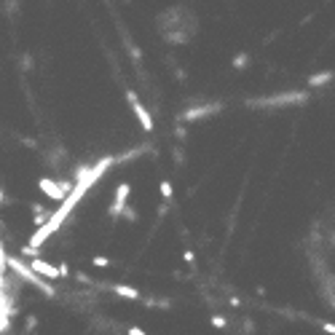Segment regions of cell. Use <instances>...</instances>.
I'll return each instance as SVG.
<instances>
[{
    "instance_id": "10",
    "label": "cell",
    "mask_w": 335,
    "mask_h": 335,
    "mask_svg": "<svg viewBox=\"0 0 335 335\" xmlns=\"http://www.w3.org/2000/svg\"><path fill=\"white\" fill-rule=\"evenodd\" d=\"M332 81V70H322L319 76H311L309 78V86H324V83Z\"/></svg>"
},
{
    "instance_id": "11",
    "label": "cell",
    "mask_w": 335,
    "mask_h": 335,
    "mask_svg": "<svg viewBox=\"0 0 335 335\" xmlns=\"http://www.w3.org/2000/svg\"><path fill=\"white\" fill-rule=\"evenodd\" d=\"M161 196H164V201H172V182L169 180L161 182Z\"/></svg>"
},
{
    "instance_id": "14",
    "label": "cell",
    "mask_w": 335,
    "mask_h": 335,
    "mask_svg": "<svg viewBox=\"0 0 335 335\" xmlns=\"http://www.w3.org/2000/svg\"><path fill=\"white\" fill-rule=\"evenodd\" d=\"M24 327H27V332H35V327H38V319H35V316H27Z\"/></svg>"
},
{
    "instance_id": "6",
    "label": "cell",
    "mask_w": 335,
    "mask_h": 335,
    "mask_svg": "<svg viewBox=\"0 0 335 335\" xmlns=\"http://www.w3.org/2000/svg\"><path fill=\"white\" fill-rule=\"evenodd\" d=\"M126 99H129V105H132V113L137 116L139 126H142L145 132H153V129H156V124H153V116L147 113V110H145V105H142V102H139L137 91H132V89H129V91H126Z\"/></svg>"
},
{
    "instance_id": "8",
    "label": "cell",
    "mask_w": 335,
    "mask_h": 335,
    "mask_svg": "<svg viewBox=\"0 0 335 335\" xmlns=\"http://www.w3.org/2000/svg\"><path fill=\"white\" fill-rule=\"evenodd\" d=\"M30 268L38 276L43 279H59V266L57 263H49V260H41V257H30Z\"/></svg>"
},
{
    "instance_id": "13",
    "label": "cell",
    "mask_w": 335,
    "mask_h": 335,
    "mask_svg": "<svg viewBox=\"0 0 335 335\" xmlns=\"http://www.w3.org/2000/svg\"><path fill=\"white\" fill-rule=\"evenodd\" d=\"M247 62H249L247 54H239V57L234 59V67H236V70H241V67H247Z\"/></svg>"
},
{
    "instance_id": "17",
    "label": "cell",
    "mask_w": 335,
    "mask_h": 335,
    "mask_svg": "<svg viewBox=\"0 0 335 335\" xmlns=\"http://www.w3.org/2000/svg\"><path fill=\"white\" fill-rule=\"evenodd\" d=\"M322 330L327 332V335H335V324H332V322H324V324H322Z\"/></svg>"
},
{
    "instance_id": "2",
    "label": "cell",
    "mask_w": 335,
    "mask_h": 335,
    "mask_svg": "<svg viewBox=\"0 0 335 335\" xmlns=\"http://www.w3.org/2000/svg\"><path fill=\"white\" fill-rule=\"evenodd\" d=\"M6 268H8V271H14L16 276L22 279V282H27V284H35V287H38V290H41L43 295H49V297H54V295H57V290H54V287H49V282H46L43 276H38V274H35L32 268H30V263H24V260H19V257H11V255H8V257H6Z\"/></svg>"
},
{
    "instance_id": "7",
    "label": "cell",
    "mask_w": 335,
    "mask_h": 335,
    "mask_svg": "<svg viewBox=\"0 0 335 335\" xmlns=\"http://www.w3.org/2000/svg\"><path fill=\"white\" fill-rule=\"evenodd\" d=\"M129 196H132V185H129V182H121L118 188H116L113 204L107 207V217H121V212H124L126 204H129Z\"/></svg>"
},
{
    "instance_id": "5",
    "label": "cell",
    "mask_w": 335,
    "mask_h": 335,
    "mask_svg": "<svg viewBox=\"0 0 335 335\" xmlns=\"http://www.w3.org/2000/svg\"><path fill=\"white\" fill-rule=\"evenodd\" d=\"M222 110V102H209V105H196V107H188L180 113L182 124H193V121H201V118H209Z\"/></svg>"
},
{
    "instance_id": "9",
    "label": "cell",
    "mask_w": 335,
    "mask_h": 335,
    "mask_svg": "<svg viewBox=\"0 0 335 335\" xmlns=\"http://www.w3.org/2000/svg\"><path fill=\"white\" fill-rule=\"evenodd\" d=\"M113 292L121 295V297H129V301H139V290L137 287H129V284H116Z\"/></svg>"
},
{
    "instance_id": "15",
    "label": "cell",
    "mask_w": 335,
    "mask_h": 335,
    "mask_svg": "<svg viewBox=\"0 0 335 335\" xmlns=\"http://www.w3.org/2000/svg\"><path fill=\"white\" fill-rule=\"evenodd\" d=\"M91 266H97V268H107V266H110V260H107V257H94V260H91Z\"/></svg>"
},
{
    "instance_id": "3",
    "label": "cell",
    "mask_w": 335,
    "mask_h": 335,
    "mask_svg": "<svg viewBox=\"0 0 335 335\" xmlns=\"http://www.w3.org/2000/svg\"><path fill=\"white\" fill-rule=\"evenodd\" d=\"M309 99V91H284L276 97H260V99H249V107H287V105H303Z\"/></svg>"
},
{
    "instance_id": "16",
    "label": "cell",
    "mask_w": 335,
    "mask_h": 335,
    "mask_svg": "<svg viewBox=\"0 0 335 335\" xmlns=\"http://www.w3.org/2000/svg\"><path fill=\"white\" fill-rule=\"evenodd\" d=\"M6 257H8V252H6L3 241H0V266H3V268H6Z\"/></svg>"
},
{
    "instance_id": "1",
    "label": "cell",
    "mask_w": 335,
    "mask_h": 335,
    "mask_svg": "<svg viewBox=\"0 0 335 335\" xmlns=\"http://www.w3.org/2000/svg\"><path fill=\"white\" fill-rule=\"evenodd\" d=\"M116 166V156H102L97 164H89V166H81V169L76 172V180H72V188H70V193L62 199V204L57 209H54V215H49V220H43L41 226H38V231L30 236V247L32 249H38V247H43V241H49L57 231L62 228V222L67 220L70 215H72V209L78 207V204L86 199V193L94 188V185L105 177V174L110 172Z\"/></svg>"
},
{
    "instance_id": "4",
    "label": "cell",
    "mask_w": 335,
    "mask_h": 335,
    "mask_svg": "<svg viewBox=\"0 0 335 335\" xmlns=\"http://www.w3.org/2000/svg\"><path fill=\"white\" fill-rule=\"evenodd\" d=\"M38 188H41L43 196H49L51 201H62V199L70 193L72 182H70V180H51V177H41V180H38Z\"/></svg>"
},
{
    "instance_id": "12",
    "label": "cell",
    "mask_w": 335,
    "mask_h": 335,
    "mask_svg": "<svg viewBox=\"0 0 335 335\" xmlns=\"http://www.w3.org/2000/svg\"><path fill=\"white\" fill-rule=\"evenodd\" d=\"M212 324H215L217 330H226L228 327V319H226V316H220V314H215V316H212Z\"/></svg>"
}]
</instances>
